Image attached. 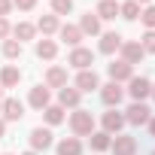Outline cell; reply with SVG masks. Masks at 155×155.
Returning <instances> with one entry per match:
<instances>
[{"label": "cell", "mask_w": 155, "mask_h": 155, "mask_svg": "<svg viewBox=\"0 0 155 155\" xmlns=\"http://www.w3.org/2000/svg\"><path fill=\"white\" fill-rule=\"evenodd\" d=\"M70 128H73L76 137H91V134H94V119H91V113H88V110H76V113L70 116Z\"/></svg>", "instance_id": "obj_1"}, {"label": "cell", "mask_w": 155, "mask_h": 155, "mask_svg": "<svg viewBox=\"0 0 155 155\" xmlns=\"http://www.w3.org/2000/svg\"><path fill=\"white\" fill-rule=\"evenodd\" d=\"M110 149H113L116 155H134V152H137V140L128 137V134H116V140L110 143Z\"/></svg>", "instance_id": "obj_2"}, {"label": "cell", "mask_w": 155, "mask_h": 155, "mask_svg": "<svg viewBox=\"0 0 155 155\" xmlns=\"http://www.w3.org/2000/svg\"><path fill=\"white\" fill-rule=\"evenodd\" d=\"M67 64H73V67H79V70H88V64H94V55H91V49H82V46H76V49L70 52Z\"/></svg>", "instance_id": "obj_3"}, {"label": "cell", "mask_w": 155, "mask_h": 155, "mask_svg": "<svg viewBox=\"0 0 155 155\" xmlns=\"http://www.w3.org/2000/svg\"><path fill=\"white\" fill-rule=\"evenodd\" d=\"M128 91H131V97L140 104L143 97H149V94H152V82H149V79H143V76H131V88H128Z\"/></svg>", "instance_id": "obj_4"}, {"label": "cell", "mask_w": 155, "mask_h": 155, "mask_svg": "<svg viewBox=\"0 0 155 155\" xmlns=\"http://www.w3.org/2000/svg\"><path fill=\"white\" fill-rule=\"evenodd\" d=\"M122 97H125V91H122V85H119V82H110V85H104V88H101V101H104L107 107H119V104H122Z\"/></svg>", "instance_id": "obj_5"}, {"label": "cell", "mask_w": 155, "mask_h": 155, "mask_svg": "<svg viewBox=\"0 0 155 155\" xmlns=\"http://www.w3.org/2000/svg\"><path fill=\"white\" fill-rule=\"evenodd\" d=\"M152 110L146 107V104H131L128 107V116H125V122H131V125H146L152 116H149Z\"/></svg>", "instance_id": "obj_6"}, {"label": "cell", "mask_w": 155, "mask_h": 155, "mask_svg": "<svg viewBox=\"0 0 155 155\" xmlns=\"http://www.w3.org/2000/svg\"><path fill=\"white\" fill-rule=\"evenodd\" d=\"M76 88H79V91H94V88H101L97 73H94V70H79V76H76Z\"/></svg>", "instance_id": "obj_7"}, {"label": "cell", "mask_w": 155, "mask_h": 155, "mask_svg": "<svg viewBox=\"0 0 155 155\" xmlns=\"http://www.w3.org/2000/svg\"><path fill=\"white\" fill-rule=\"evenodd\" d=\"M143 55H146V52H143V46H140V43H122V61H125V64H131V67H134V64H140V61H143Z\"/></svg>", "instance_id": "obj_8"}, {"label": "cell", "mask_w": 155, "mask_h": 155, "mask_svg": "<svg viewBox=\"0 0 155 155\" xmlns=\"http://www.w3.org/2000/svg\"><path fill=\"white\" fill-rule=\"evenodd\" d=\"M21 116H25V104L21 101H15V97L3 101V122H18Z\"/></svg>", "instance_id": "obj_9"}, {"label": "cell", "mask_w": 155, "mask_h": 155, "mask_svg": "<svg viewBox=\"0 0 155 155\" xmlns=\"http://www.w3.org/2000/svg\"><path fill=\"white\" fill-rule=\"evenodd\" d=\"M131 76H134L131 64H125V61H113L110 64V79L113 82H125V79H131Z\"/></svg>", "instance_id": "obj_10"}, {"label": "cell", "mask_w": 155, "mask_h": 155, "mask_svg": "<svg viewBox=\"0 0 155 155\" xmlns=\"http://www.w3.org/2000/svg\"><path fill=\"white\" fill-rule=\"evenodd\" d=\"M49 146H52V131L34 128V131H31V149L37 152V149H49Z\"/></svg>", "instance_id": "obj_11"}, {"label": "cell", "mask_w": 155, "mask_h": 155, "mask_svg": "<svg viewBox=\"0 0 155 155\" xmlns=\"http://www.w3.org/2000/svg\"><path fill=\"white\" fill-rule=\"evenodd\" d=\"M79 97H82V91L79 88H58V107H79Z\"/></svg>", "instance_id": "obj_12"}, {"label": "cell", "mask_w": 155, "mask_h": 155, "mask_svg": "<svg viewBox=\"0 0 155 155\" xmlns=\"http://www.w3.org/2000/svg\"><path fill=\"white\" fill-rule=\"evenodd\" d=\"M122 125H125V116H122V113H116V110L104 113V131H107V134H119Z\"/></svg>", "instance_id": "obj_13"}, {"label": "cell", "mask_w": 155, "mask_h": 155, "mask_svg": "<svg viewBox=\"0 0 155 155\" xmlns=\"http://www.w3.org/2000/svg\"><path fill=\"white\" fill-rule=\"evenodd\" d=\"M46 85H49V88H64V85H67V70H64V67H49Z\"/></svg>", "instance_id": "obj_14"}, {"label": "cell", "mask_w": 155, "mask_h": 155, "mask_svg": "<svg viewBox=\"0 0 155 155\" xmlns=\"http://www.w3.org/2000/svg\"><path fill=\"white\" fill-rule=\"evenodd\" d=\"M58 34H61V40H64L67 46H79V40H82V31L76 28V25H61Z\"/></svg>", "instance_id": "obj_15"}, {"label": "cell", "mask_w": 155, "mask_h": 155, "mask_svg": "<svg viewBox=\"0 0 155 155\" xmlns=\"http://www.w3.org/2000/svg\"><path fill=\"white\" fill-rule=\"evenodd\" d=\"M116 49H122V37H119L116 31L104 34V37H101V52H104V55H113Z\"/></svg>", "instance_id": "obj_16"}, {"label": "cell", "mask_w": 155, "mask_h": 155, "mask_svg": "<svg viewBox=\"0 0 155 155\" xmlns=\"http://www.w3.org/2000/svg\"><path fill=\"white\" fill-rule=\"evenodd\" d=\"M31 107L34 110H46L49 107V88H43V85L31 88Z\"/></svg>", "instance_id": "obj_17"}, {"label": "cell", "mask_w": 155, "mask_h": 155, "mask_svg": "<svg viewBox=\"0 0 155 155\" xmlns=\"http://www.w3.org/2000/svg\"><path fill=\"white\" fill-rule=\"evenodd\" d=\"M94 15H97V18H116V15H119V3H116V0H101Z\"/></svg>", "instance_id": "obj_18"}, {"label": "cell", "mask_w": 155, "mask_h": 155, "mask_svg": "<svg viewBox=\"0 0 155 155\" xmlns=\"http://www.w3.org/2000/svg\"><path fill=\"white\" fill-rule=\"evenodd\" d=\"M18 79H21L18 67H3V73H0V85H3V88H12V85H18Z\"/></svg>", "instance_id": "obj_19"}, {"label": "cell", "mask_w": 155, "mask_h": 155, "mask_svg": "<svg viewBox=\"0 0 155 155\" xmlns=\"http://www.w3.org/2000/svg\"><path fill=\"white\" fill-rule=\"evenodd\" d=\"M79 152H82V146L76 137H67V140L58 143V155H79Z\"/></svg>", "instance_id": "obj_20"}, {"label": "cell", "mask_w": 155, "mask_h": 155, "mask_svg": "<svg viewBox=\"0 0 155 155\" xmlns=\"http://www.w3.org/2000/svg\"><path fill=\"white\" fill-rule=\"evenodd\" d=\"M79 31H82V34H97V31H101V18L91 15V12H85L82 21H79Z\"/></svg>", "instance_id": "obj_21"}, {"label": "cell", "mask_w": 155, "mask_h": 155, "mask_svg": "<svg viewBox=\"0 0 155 155\" xmlns=\"http://www.w3.org/2000/svg\"><path fill=\"white\" fill-rule=\"evenodd\" d=\"M110 143H113V140H110V134H107V131H94V134H91V149H94V152L110 149Z\"/></svg>", "instance_id": "obj_22"}, {"label": "cell", "mask_w": 155, "mask_h": 155, "mask_svg": "<svg viewBox=\"0 0 155 155\" xmlns=\"http://www.w3.org/2000/svg\"><path fill=\"white\" fill-rule=\"evenodd\" d=\"M119 15L128 18V21H134V18L140 15V3H137V0H128V3H122V6H119Z\"/></svg>", "instance_id": "obj_23"}, {"label": "cell", "mask_w": 155, "mask_h": 155, "mask_svg": "<svg viewBox=\"0 0 155 155\" xmlns=\"http://www.w3.org/2000/svg\"><path fill=\"white\" fill-rule=\"evenodd\" d=\"M55 52H58V46H55L52 40H40V43H37V55H40V58L49 61V58H55Z\"/></svg>", "instance_id": "obj_24"}, {"label": "cell", "mask_w": 155, "mask_h": 155, "mask_svg": "<svg viewBox=\"0 0 155 155\" xmlns=\"http://www.w3.org/2000/svg\"><path fill=\"white\" fill-rule=\"evenodd\" d=\"M43 113H46V122H49V125H61V122H64V107H52V104H49Z\"/></svg>", "instance_id": "obj_25"}, {"label": "cell", "mask_w": 155, "mask_h": 155, "mask_svg": "<svg viewBox=\"0 0 155 155\" xmlns=\"http://www.w3.org/2000/svg\"><path fill=\"white\" fill-rule=\"evenodd\" d=\"M37 28H40L43 34H55V31H58V15H43Z\"/></svg>", "instance_id": "obj_26"}, {"label": "cell", "mask_w": 155, "mask_h": 155, "mask_svg": "<svg viewBox=\"0 0 155 155\" xmlns=\"http://www.w3.org/2000/svg\"><path fill=\"white\" fill-rule=\"evenodd\" d=\"M34 31H37V28H34V25H28V21H21V25H15V28H12V34L18 37V43H21V40H31V37H34Z\"/></svg>", "instance_id": "obj_27"}, {"label": "cell", "mask_w": 155, "mask_h": 155, "mask_svg": "<svg viewBox=\"0 0 155 155\" xmlns=\"http://www.w3.org/2000/svg\"><path fill=\"white\" fill-rule=\"evenodd\" d=\"M3 55H6V58H18V55H21V43H18V40H6V43H3Z\"/></svg>", "instance_id": "obj_28"}, {"label": "cell", "mask_w": 155, "mask_h": 155, "mask_svg": "<svg viewBox=\"0 0 155 155\" xmlns=\"http://www.w3.org/2000/svg\"><path fill=\"white\" fill-rule=\"evenodd\" d=\"M70 9H73V0H52V12L55 15H64Z\"/></svg>", "instance_id": "obj_29"}, {"label": "cell", "mask_w": 155, "mask_h": 155, "mask_svg": "<svg viewBox=\"0 0 155 155\" xmlns=\"http://www.w3.org/2000/svg\"><path fill=\"white\" fill-rule=\"evenodd\" d=\"M140 18H143V25H146L149 31H155V6H146V9L140 12Z\"/></svg>", "instance_id": "obj_30"}, {"label": "cell", "mask_w": 155, "mask_h": 155, "mask_svg": "<svg viewBox=\"0 0 155 155\" xmlns=\"http://www.w3.org/2000/svg\"><path fill=\"white\" fill-rule=\"evenodd\" d=\"M140 46H143V52H155V31H146Z\"/></svg>", "instance_id": "obj_31"}, {"label": "cell", "mask_w": 155, "mask_h": 155, "mask_svg": "<svg viewBox=\"0 0 155 155\" xmlns=\"http://www.w3.org/2000/svg\"><path fill=\"white\" fill-rule=\"evenodd\" d=\"M9 9H12V0H0V18H6Z\"/></svg>", "instance_id": "obj_32"}, {"label": "cell", "mask_w": 155, "mask_h": 155, "mask_svg": "<svg viewBox=\"0 0 155 155\" xmlns=\"http://www.w3.org/2000/svg\"><path fill=\"white\" fill-rule=\"evenodd\" d=\"M12 3H15L18 9H34V3H37V0H12Z\"/></svg>", "instance_id": "obj_33"}, {"label": "cell", "mask_w": 155, "mask_h": 155, "mask_svg": "<svg viewBox=\"0 0 155 155\" xmlns=\"http://www.w3.org/2000/svg\"><path fill=\"white\" fill-rule=\"evenodd\" d=\"M6 37H9V21L0 18V40H6Z\"/></svg>", "instance_id": "obj_34"}, {"label": "cell", "mask_w": 155, "mask_h": 155, "mask_svg": "<svg viewBox=\"0 0 155 155\" xmlns=\"http://www.w3.org/2000/svg\"><path fill=\"white\" fill-rule=\"evenodd\" d=\"M146 125H149V131H152V137H155V119H149Z\"/></svg>", "instance_id": "obj_35"}, {"label": "cell", "mask_w": 155, "mask_h": 155, "mask_svg": "<svg viewBox=\"0 0 155 155\" xmlns=\"http://www.w3.org/2000/svg\"><path fill=\"white\" fill-rule=\"evenodd\" d=\"M3 134H6V122H3V119H0V137H3Z\"/></svg>", "instance_id": "obj_36"}, {"label": "cell", "mask_w": 155, "mask_h": 155, "mask_svg": "<svg viewBox=\"0 0 155 155\" xmlns=\"http://www.w3.org/2000/svg\"><path fill=\"white\" fill-rule=\"evenodd\" d=\"M0 104H3V85H0Z\"/></svg>", "instance_id": "obj_37"}, {"label": "cell", "mask_w": 155, "mask_h": 155, "mask_svg": "<svg viewBox=\"0 0 155 155\" xmlns=\"http://www.w3.org/2000/svg\"><path fill=\"white\" fill-rule=\"evenodd\" d=\"M25 155H37V152H34V149H31V152H25Z\"/></svg>", "instance_id": "obj_38"}, {"label": "cell", "mask_w": 155, "mask_h": 155, "mask_svg": "<svg viewBox=\"0 0 155 155\" xmlns=\"http://www.w3.org/2000/svg\"><path fill=\"white\" fill-rule=\"evenodd\" d=\"M137 3H149V0H137Z\"/></svg>", "instance_id": "obj_39"}, {"label": "cell", "mask_w": 155, "mask_h": 155, "mask_svg": "<svg viewBox=\"0 0 155 155\" xmlns=\"http://www.w3.org/2000/svg\"><path fill=\"white\" fill-rule=\"evenodd\" d=\"M152 97H155V85H152Z\"/></svg>", "instance_id": "obj_40"}, {"label": "cell", "mask_w": 155, "mask_h": 155, "mask_svg": "<svg viewBox=\"0 0 155 155\" xmlns=\"http://www.w3.org/2000/svg\"><path fill=\"white\" fill-rule=\"evenodd\" d=\"M152 155H155V152H152Z\"/></svg>", "instance_id": "obj_41"}, {"label": "cell", "mask_w": 155, "mask_h": 155, "mask_svg": "<svg viewBox=\"0 0 155 155\" xmlns=\"http://www.w3.org/2000/svg\"><path fill=\"white\" fill-rule=\"evenodd\" d=\"M6 155H9V152H6Z\"/></svg>", "instance_id": "obj_42"}]
</instances>
